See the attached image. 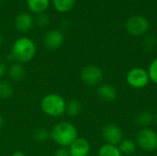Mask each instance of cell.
Returning <instances> with one entry per match:
<instances>
[{"mask_svg":"<svg viewBox=\"0 0 157 156\" xmlns=\"http://www.w3.org/2000/svg\"><path fill=\"white\" fill-rule=\"evenodd\" d=\"M50 137L59 147H69L77 138L78 131L70 121L57 122L50 131Z\"/></svg>","mask_w":157,"mask_h":156,"instance_id":"obj_1","label":"cell"},{"mask_svg":"<svg viewBox=\"0 0 157 156\" xmlns=\"http://www.w3.org/2000/svg\"><path fill=\"white\" fill-rule=\"evenodd\" d=\"M10 52L14 56L16 62L24 64L34 59L37 53V46L33 40L22 36L14 41Z\"/></svg>","mask_w":157,"mask_h":156,"instance_id":"obj_2","label":"cell"},{"mask_svg":"<svg viewBox=\"0 0 157 156\" xmlns=\"http://www.w3.org/2000/svg\"><path fill=\"white\" fill-rule=\"evenodd\" d=\"M66 100L58 93H49L40 101L41 111L52 118H59L65 114Z\"/></svg>","mask_w":157,"mask_h":156,"instance_id":"obj_3","label":"cell"},{"mask_svg":"<svg viewBox=\"0 0 157 156\" xmlns=\"http://www.w3.org/2000/svg\"><path fill=\"white\" fill-rule=\"evenodd\" d=\"M136 144L145 152H154L157 149V132L147 127L142 128L136 134Z\"/></svg>","mask_w":157,"mask_h":156,"instance_id":"obj_4","label":"cell"},{"mask_svg":"<svg viewBox=\"0 0 157 156\" xmlns=\"http://www.w3.org/2000/svg\"><path fill=\"white\" fill-rule=\"evenodd\" d=\"M126 82L134 89H142L146 87L150 83L147 70L139 66L132 68L126 74Z\"/></svg>","mask_w":157,"mask_h":156,"instance_id":"obj_5","label":"cell"},{"mask_svg":"<svg viewBox=\"0 0 157 156\" xmlns=\"http://www.w3.org/2000/svg\"><path fill=\"white\" fill-rule=\"evenodd\" d=\"M81 80L87 86H99L104 78V74L101 68L95 64H87L81 70Z\"/></svg>","mask_w":157,"mask_h":156,"instance_id":"obj_6","label":"cell"},{"mask_svg":"<svg viewBox=\"0 0 157 156\" xmlns=\"http://www.w3.org/2000/svg\"><path fill=\"white\" fill-rule=\"evenodd\" d=\"M126 30L132 36H142L149 29V21L147 17L136 15L129 17L125 23Z\"/></svg>","mask_w":157,"mask_h":156,"instance_id":"obj_7","label":"cell"},{"mask_svg":"<svg viewBox=\"0 0 157 156\" xmlns=\"http://www.w3.org/2000/svg\"><path fill=\"white\" fill-rule=\"evenodd\" d=\"M102 138L105 141V143L118 146L123 140V132L119 126L108 124L102 130Z\"/></svg>","mask_w":157,"mask_h":156,"instance_id":"obj_8","label":"cell"},{"mask_svg":"<svg viewBox=\"0 0 157 156\" xmlns=\"http://www.w3.org/2000/svg\"><path fill=\"white\" fill-rule=\"evenodd\" d=\"M64 41V34L62 30L54 29L46 32L43 38L44 46L48 50H57L62 47Z\"/></svg>","mask_w":157,"mask_h":156,"instance_id":"obj_9","label":"cell"},{"mask_svg":"<svg viewBox=\"0 0 157 156\" xmlns=\"http://www.w3.org/2000/svg\"><path fill=\"white\" fill-rule=\"evenodd\" d=\"M68 149L71 156H87L90 153L91 146L86 139L78 137Z\"/></svg>","mask_w":157,"mask_h":156,"instance_id":"obj_10","label":"cell"},{"mask_svg":"<svg viewBox=\"0 0 157 156\" xmlns=\"http://www.w3.org/2000/svg\"><path fill=\"white\" fill-rule=\"evenodd\" d=\"M34 25V17L31 14L27 12H22L18 14L15 18V28L19 32L29 31Z\"/></svg>","mask_w":157,"mask_h":156,"instance_id":"obj_11","label":"cell"},{"mask_svg":"<svg viewBox=\"0 0 157 156\" xmlns=\"http://www.w3.org/2000/svg\"><path fill=\"white\" fill-rule=\"evenodd\" d=\"M97 94L100 99L106 102H112L117 97L116 88L110 84H100L97 89Z\"/></svg>","mask_w":157,"mask_h":156,"instance_id":"obj_12","label":"cell"},{"mask_svg":"<svg viewBox=\"0 0 157 156\" xmlns=\"http://www.w3.org/2000/svg\"><path fill=\"white\" fill-rule=\"evenodd\" d=\"M7 74L12 81L20 82L22 79H24L26 75V70H25L23 63H20L17 62L11 63V65L8 67Z\"/></svg>","mask_w":157,"mask_h":156,"instance_id":"obj_13","label":"cell"},{"mask_svg":"<svg viewBox=\"0 0 157 156\" xmlns=\"http://www.w3.org/2000/svg\"><path fill=\"white\" fill-rule=\"evenodd\" d=\"M51 0H27V6L31 13H45L50 6Z\"/></svg>","mask_w":157,"mask_h":156,"instance_id":"obj_14","label":"cell"},{"mask_svg":"<svg viewBox=\"0 0 157 156\" xmlns=\"http://www.w3.org/2000/svg\"><path fill=\"white\" fill-rule=\"evenodd\" d=\"M137 144L133 140L131 139H123L120 144L118 145L119 150L123 155H131L133 154L137 150Z\"/></svg>","mask_w":157,"mask_h":156,"instance_id":"obj_15","label":"cell"},{"mask_svg":"<svg viewBox=\"0 0 157 156\" xmlns=\"http://www.w3.org/2000/svg\"><path fill=\"white\" fill-rule=\"evenodd\" d=\"M15 93V88L12 83L6 79H0V98L8 99L13 97Z\"/></svg>","mask_w":157,"mask_h":156,"instance_id":"obj_16","label":"cell"},{"mask_svg":"<svg viewBox=\"0 0 157 156\" xmlns=\"http://www.w3.org/2000/svg\"><path fill=\"white\" fill-rule=\"evenodd\" d=\"M154 120H155V118H154L153 114L147 110L140 112L135 117V122L139 127H141V129L149 127L153 123Z\"/></svg>","mask_w":157,"mask_h":156,"instance_id":"obj_17","label":"cell"},{"mask_svg":"<svg viewBox=\"0 0 157 156\" xmlns=\"http://www.w3.org/2000/svg\"><path fill=\"white\" fill-rule=\"evenodd\" d=\"M82 111V103L78 99H71L66 103L65 113L70 117H76Z\"/></svg>","mask_w":157,"mask_h":156,"instance_id":"obj_18","label":"cell"},{"mask_svg":"<svg viewBox=\"0 0 157 156\" xmlns=\"http://www.w3.org/2000/svg\"><path fill=\"white\" fill-rule=\"evenodd\" d=\"M75 0H52V5L56 11L60 13H67L75 6Z\"/></svg>","mask_w":157,"mask_h":156,"instance_id":"obj_19","label":"cell"},{"mask_svg":"<svg viewBox=\"0 0 157 156\" xmlns=\"http://www.w3.org/2000/svg\"><path fill=\"white\" fill-rule=\"evenodd\" d=\"M98 156H123V154L121 153L118 146L105 143L99 148Z\"/></svg>","mask_w":157,"mask_h":156,"instance_id":"obj_20","label":"cell"},{"mask_svg":"<svg viewBox=\"0 0 157 156\" xmlns=\"http://www.w3.org/2000/svg\"><path fill=\"white\" fill-rule=\"evenodd\" d=\"M32 137H33V140L35 142L40 143H46L49 139H51L50 131L47 129H44V128L36 129L32 133Z\"/></svg>","mask_w":157,"mask_h":156,"instance_id":"obj_21","label":"cell"},{"mask_svg":"<svg viewBox=\"0 0 157 156\" xmlns=\"http://www.w3.org/2000/svg\"><path fill=\"white\" fill-rule=\"evenodd\" d=\"M147 72L149 74L150 82H152L155 85H157V57H155L152 61V63H150L147 69Z\"/></svg>","mask_w":157,"mask_h":156,"instance_id":"obj_22","label":"cell"},{"mask_svg":"<svg viewBox=\"0 0 157 156\" xmlns=\"http://www.w3.org/2000/svg\"><path fill=\"white\" fill-rule=\"evenodd\" d=\"M50 17L46 13H41L38 14L37 17L34 18V23H36L37 26L40 28H45L50 24Z\"/></svg>","mask_w":157,"mask_h":156,"instance_id":"obj_23","label":"cell"},{"mask_svg":"<svg viewBox=\"0 0 157 156\" xmlns=\"http://www.w3.org/2000/svg\"><path fill=\"white\" fill-rule=\"evenodd\" d=\"M8 67L9 66L7 65L6 60L2 56H0V79L4 78V76L7 74Z\"/></svg>","mask_w":157,"mask_h":156,"instance_id":"obj_24","label":"cell"},{"mask_svg":"<svg viewBox=\"0 0 157 156\" xmlns=\"http://www.w3.org/2000/svg\"><path fill=\"white\" fill-rule=\"evenodd\" d=\"M54 156H71L67 147H60L56 150Z\"/></svg>","mask_w":157,"mask_h":156,"instance_id":"obj_25","label":"cell"},{"mask_svg":"<svg viewBox=\"0 0 157 156\" xmlns=\"http://www.w3.org/2000/svg\"><path fill=\"white\" fill-rule=\"evenodd\" d=\"M11 156H26V155H25V154H24V153H22L21 151H16V152H14V153L12 154V155Z\"/></svg>","mask_w":157,"mask_h":156,"instance_id":"obj_26","label":"cell"},{"mask_svg":"<svg viewBox=\"0 0 157 156\" xmlns=\"http://www.w3.org/2000/svg\"><path fill=\"white\" fill-rule=\"evenodd\" d=\"M3 41H4V38H3V35H2V33L0 31V45L3 43Z\"/></svg>","mask_w":157,"mask_h":156,"instance_id":"obj_27","label":"cell"},{"mask_svg":"<svg viewBox=\"0 0 157 156\" xmlns=\"http://www.w3.org/2000/svg\"><path fill=\"white\" fill-rule=\"evenodd\" d=\"M2 125H3V118H2L1 115H0V128L2 127Z\"/></svg>","mask_w":157,"mask_h":156,"instance_id":"obj_28","label":"cell"},{"mask_svg":"<svg viewBox=\"0 0 157 156\" xmlns=\"http://www.w3.org/2000/svg\"><path fill=\"white\" fill-rule=\"evenodd\" d=\"M2 5H3V0H0V7L2 6Z\"/></svg>","mask_w":157,"mask_h":156,"instance_id":"obj_29","label":"cell"},{"mask_svg":"<svg viewBox=\"0 0 157 156\" xmlns=\"http://www.w3.org/2000/svg\"><path fill=\"white\" fill-rule=\"evenodd\" d=\"M155 120H156V122H157V114H156V117H155Z\"/></svg>","mask_w":157,"mask_h":156,"instance_id":"obj_30","label":"cell"}]
</instances>
